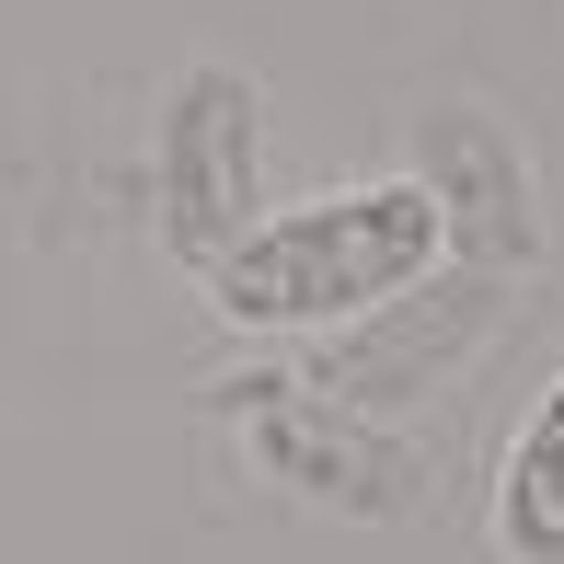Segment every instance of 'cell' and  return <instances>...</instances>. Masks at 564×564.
Listing matches in <instances>:
<instances>
[{"label": "cell", "mask_w": 564, "mask_h": 564, "mask_svg": "<svg viewBox=\"0 0 564 564\" xmlns=\"http://www.w3.org/2000/svg\"><path fill=\"white\" fill-rule=\"evenodd\" d=\"M426 265H449L438 208H426L415 185H346V196L253 219L196 289H208V312L242 323V335H346L357 312L403 300Z\"/></svg>", "instance_id": "obj_1"}, {"label": "cell", "mask_w": 564, "mask_h": 564, "mask_svg": "<svg viewBox=\"0 0 564 564\" xmlns=\"http://www.w3.org/2000/svg\"><path fill=\"white\" fill-rule=\"evenodd\" d=\"M253 82L230 58H185L162 82V139H150V196H162V253L185 276H208L230 242L253 230V162H265V127H253Z\"/></svg>", "instance_id": "obj_2"}, {"label": "cell", "mask_w": 564, "mask_h": 564, "mask_svg": "<svg viewBox=\"0 0 564 564\" xmlns=\"http://www.w3.org/2000/svg\"><path fill=\"white\" fill-rule=\"evenodd\" d=\"M496 312H507V276L426 265L403 300H380V312H357L346 335H323V357L300 380H312L323 403H346V415H403V403H426L438 380L473 369V346L496 335Z\"/></svg>", "instance_id": "obj_3"}, {"label": "cell", "mask_w": 564, "mask_h": 564, "mask_svg": "<svg viewBox=\"0 0 564 564\" xmlns=\"http://www.w3.org/2000/svg\"><path fill=\"white\" fill-rule=\"evenodd\" d=\"M219 392H230V415H242L253 460H265L276 484H300L312 507H346V519H415L426 460L403 438H380V415L323 403L300 369H253V380H219Z\"/></svg>", "instance_id": "obj_4"}, {"label": "cell", "mask_w": 564, "mask_h": 564, "mask_svg": "<svg viewBox=\"0 0 564 564\" xmlns=\"http://www.w3.org/2000/svg\"><path fill=\"white\" fill-rule=\"evenodd\" d=\"M403 185L438 208V253L484 276L542 265V208H530V162L484 105H426L415 116V173Z\"/></svg>", "instance_id": "obj_5"}, {"label": "cell", "mask_w": 564, "mask_h": 564, "mask_svg": "<svg viewBox=\"0 0 564 564\" xmlns=\"http://www.w3.org/2000/svg\"><path fill=\"white\" fill-rule=\"evenodd\" d=\"M496 542H507V564H564V369H553V392L530 403V426L507 438Z\"/></svg>", "instance_id": "obj_6"}]
</instances>
